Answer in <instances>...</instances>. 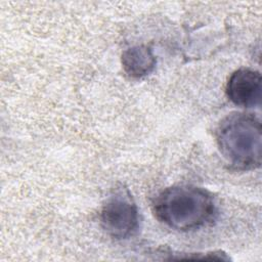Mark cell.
<instances>
[{
  "label": "cell",
  "instance_id": "cell-5",
  "mask_svg": "<svg viewBox=\"0 0 262 262\" xmlns=\"http://www.w3.org/2000/svg\"><path fill=\"white\" fill-rule=\"evenodd\" d=\"M122 66L128 76L142 78L154 71L156 56L147 46H133L122 53Z\"/></svg>",
  "mask_w": 262,
  "mask_h": 262
},
{
  "label": "cell",
  "instance_id": "cell-3",
  "mask_svg": "<svg viewBox=\"0 0 262 262\" xmlns=\"http://www.w3.org/2000/svg\"><path fill=\"white\" fill-rule=\"evenodd\" d=\"M138 221L137 207L127 190L115 191L101 209V226L115 238L131 236L138 227Z\"/></svg>",
  "mask_w": 262,
  "mask_h": 262
},
{
  "label": "cell",
  "instance_id": "cell-4",
  "mask_svg": "<svg viewBox=\"0 0 262 262\" xmlns=\"http://www.w3.org/2000/svg\"><path fill=\"white\" fill-rule=\"evenodd\" d=\"M226 95L235 105L252 107L261 100V75L251 69L242 68L231 74L226 84Z\"/></svg>",
  "mask_w": 262,
  "mask_h": 262
},
{
  "label": "cell",
  "instance_id": "cell-2",
  "mask_svg": "<svg viewBox=\"0 0 262 262\" xmlns=\"http://www.w3.org/2000/svg\"><path fill=\"white\" fill-rule=\"evenodd\" d=\"M261 123L252 114L232 113L217 127L216 141L226 162L237 170L259 168L262 158Z\"/></svg>",
  "mask_w": 262,
  "mask_h": 262
},
{
  "label": "cell",
  "instance_id": "cell-1",
  "mask_svg": "<svg viewBox=\"0 0 262 262\" xmlns=\"http://www.w3.org/2000/svg\"><path fill=\"white\" fill-rule=\"evenodd\" d=\"M213 196L204 188L192 185H175L161 191L154 202L159 221L179 231L199 229L215 215Z\"/></svg>",
  "mask_w": 262,
  "mask_h": 262
}]
</instances>
